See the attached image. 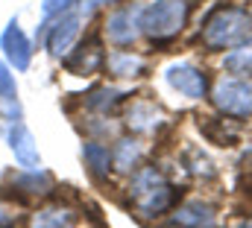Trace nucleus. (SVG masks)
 Instances as JSON below:
<instances>
[{"label": "nucleus", "instance_id": "f257e3e1", "mask_svg": "<svg viewBox=\"0 0 252 228\" xmlns=\"http://www.w3.org/2000/svg\"><path fill=\"white\" fill-rule=\"evenodd\" d=\"M252 38V15L241 6H220L205 21L199 41L208 50H235Z\"/></svg>", "mask_w": 252, "mask_h": 228}, {"label": "nucleus", "instance_id": "f03ea898", "mask_svg": "<svg viewBox=\"0 0 252 228\" xmlns=\"http://www.w3.org/2000/svg\"><path fill=\"white\" fill-rule=\"evenodd\" d=\"M129 196H132V205L144 217H158V214L170 211L176 205V199H179L176 187L156 167H144V170L135 172V178L129 184Z\"/></svg>", "mask_w": 252, "mask_h": 228}, {"label": "nucleus", "instance_id": "7ed1b4c3", "mask_svg": "<svg viewBox=\"0 0 252 228\" xmlns=\"http://www.w3.org/2000/svg\"><path fill=\"white\" fill-rule=\"evenodd\" d=\"M188 15H190V0H153L150 6L141 9L138 27L153 41H170L185 29Z\"/></svg>", "mask_w": 252, "mask_h": 228}, {"label": "nucleus", "instance_id": "20e7f679", "mask_svg": "<svg viewBox=\"0 0 252 228\" xmlns=\"http://www.w3.org/2000/svg\"><path fill=\"white\" fill-rule=\"evenodd\" d=\"M211 100H214L217 112L226 117H235V120L252 117V85L244 79H220L214 85Z\"/></svg>", "mask_w": 252, "mask_h": 228}, {"label": "nucleus", "instance_id": "39448f33", "mask_svg": "<svg viewBox=\"0 0 252 228\" xmlns=\"http://www.w3.org/2000/svg\"><path fill=\"white\" fill-rule=\"evenodd\" d=\"M164 79H167V85H170L173 91H179V94L188 97V100H202L205 91H208V76H205V70L193 67L188 61L170 64V67L164 70Z\"/></svg>", "mask_w": 252, "mask_h": 228}, {"label": "nucleus", "instance_id": "423d86ee", "mask_svg": "<svg viewBox=\"0 0 252 228\" xmlns=\"http://www.w3.org/2000/svg\"><path fill=\"white\" fill-rule=\"evenodd\" d=\"M47 27V47L53 56H64L73 41L79 38V29H82V15L79 12H62L53 24H44Z\"/></svg>", "mask_w": 252, "mask_h": 228}, {"label": "nucleus", "instance_id": "0eeeda50", "mask_svg": "<svg viewBox=\"0 0 252 228\" xmlns=\"http://www.w3.org/2000/svg\"><path fill=\"white\" fill-rule=\"evenodd\" d=\"M0 50H3L6 61H9L15 70H27V67H30V61H32V44H30V38L24 35L18 18H12L9 27L3 29V35H0Z\"/></svg>", "mask_w": 252, "mask_h": 228}, {"label": "nucleus", "instance_id": "6e6552de", "mask_svg": "<svg viewBox=\"0 0 252 228\" xmlns=\"http://www.w3.org/2000/svg\"><path fill=\"white\" fill-rule=\"evenodd\" d=\"M6 141H9V149L15 152V161H18L24 170H35V167L41 164L38 143H35L32 132H30L21 120L9 123V129H6Z\"/></svg>", "mask_w": 252, "mask_h": 228}, {"label": "nucleus", "instance_id": "1a4fd4ad", "mask_svg": "<svg viewBox=\"0 0 252 228\" xmlns=\"http://www.w3.org/2000/svg\"><path fill=\"white\" fill-rule=\"evenodd\" d=\"M138 15H141L138 6H126V9L112 12L109 21H106V38H109L112 44H118V47L132 44V41L138 38V32H141V27H138Z\"/></svg>", "mask_w": 252, "mask_h": 228}, {"label": "nucleus", "instance_id": "9d476101", "mask_svg": "<svg viewBox=\"0 0 252 228\" xmlns=\"http://www.w3.org/2000/svg\"><path fill=\"white\" fill-rule=\"evenodd\" d=\"M64 67L73 76H94L100 67H106V56L100 41H82L70 56H64Z\"/></svg>", "mask_w": 252, "mask_h": 228}, {"label": "nucleus", "instance_id": "9b49d317", "mask_svg": "<svg viewBox=\"0 0 252 228\" xmlns=\"http://www.w3.org/2000/svg\"><path fill=\"white\" fill-rule=\"evenodd\" d=\"M21 103H18V85H15V76L9 73V64L6 61H0V117L3 120H9V123H15V120H21Z\"/></svg>", "mask_w": 252, "mask_h": 228}, {"label": "nucleus", "instance_id": "f8f14e48", "mask_svg": "<svg viewBox=\"0 0 252 228\" xmlns=\"http://www.w3.org/2000/svg\"><path fill=\"white\" fill-rule=\"evenodd\" d=\"M173 223L182 226V228H211L214 211L205 202H185L182 208L173 211Z\"/></svg>", "mask_w": 252, "mask_h": 228}, {"label": "nucleus", "instance_id": "ddd939ff", "mask_svg": "<svg viewBox=\"0 0 252 228\" xmlns=\"http://www.w3.org/2000/svg\"><path fill=\"white\" fill-rule=\"evenodd\" d=\"M82 158H85L88 172H91L97 181L109 178V170H112V152H109V146H103V143L91 141V143H85V146H82Z\"/></svg>", "mask_w": 252, "mask_h": 228}, {"label": "nucleus", "instance_id": "4468645a", "mask_svg": "<svg viewBox=\"0 0 252 228\" xmlns=\"http://www.w3.org/2000/svg\"><path fill=\"white\" fill-rule=\"evenodd\" d=\"M141 155H144V146H141L135 138H121L118 146L112 149V167L118 172H132L138 167Z\"/></svg>", "mask_w": 252, "mask_h": 228}, {"label": "nucleus", "instance_id": "2eb2a0df", "mask_svg": "<svg viewBox=\"0 0 252 228\" xmlns=\"http://www.w3.org/2000/svg\"><path fill=\"white\" fill-rule=\"evenodd\" d=\"M106 67H109V73H115V76H126V79L147 73V64H144V58L135 56V53H126V50L112 53V56L106 58Z\"/></svg>", "mask_w": 252, "mask_h": 228}, {"label": "nucleus", "instance_id": "dca6fc26", "mask_svg": "<svg viewBox=\"0 0 252 228\" xmlns=\"http://www.w3.org/2000/svg\"><path fill=\"white\" fill-rule=\"evenodd\" d=\"M199 129H202V135H205L211 143H217V146H235V143H238V132H235L226 120H220V117H202V120H199Z\"/></svg>", "mask_w": 252, "mask_h": 228}, {"label": "nucleus", "instance_id": "f3484780", "mask_svg": "<svg viewBox=\"0 0 252 228\" xmlns=\"http://www.w3.org/2000/svg\"><path fill=\"white\" fill-rule=\"evenodd\" d=\"M223 67L235 76H252V38L244 41L241 47L229 50V56L223 58Z\"/></svg>", "mask_w": 252, "mask_h": 228}, {"label": "nucleus", "instance_id": "a211bd4d", "mask_svg": "<svg viewBox=\"0 0 252 228\" xmlns=\"http://www.w3.org/2000/svg\"><path fill=\"white\" fill-rule=\"evenodd\" d=\"M158 123H161V114L153 103H138L129 109V126H135L138 132H156Z\"/></svg>", "mask_w": 252, "mask_h": 228}, {"label": "nucleus", "instance_id": "6ab92c4d", "mask_svg": "<svg viewBox=\"0 0 252 228\" xmlns=\"http://www.w3.org/2000/svg\"><path fill=\"white\" fill-rule=\"evenodd\" d=\"M15 184L24 190V193H47L50 187H53V175L47 170H27L24 175H18L15 178Z\"/></svg>", "mask_w": 252, "mask_h": 228}, {"label": "nucleus", "instance_id": "aec40b11", "mask_svg": "<svg viewBox=\"0 0 252 228\" xmlns=\"http://www.w3.org/2000/svg\"><path fill=\"white\" fill-rule=\"evenodd\" d=\"M70 223H73V214L67 208H47L35 214L32 228H70Z\"/></svg>", "mask_w": 252, "mask_h": 228}, {"label": "nucleus", "instance_id": "412c9836", "mask_svg": "<svg viewBox=\"0 0 252 228\" xmlns=\"http://www.w3.org/2000/svg\"><path fill=\"white\" fill-rule=\"evenodd\" d=\"M121 100H124V94H121L118 88H97V91H91V94L85 97V106L94 109V112H109V109L118 106Z\"/></svg>", "mask_w": 252, "mask_h": 228}, {"label": "nucleus", "instance_id": "4be33fe9", "mask_svg": "<svg viewBox=\"0 0 252 228\" xmlns=\"http://www.w3.org/2000/svg\"><path fill=\"white\" fill-rule=\"evenodd\" d=\"M73 3H76V0H44V3H41V12H44V18H53V15L67 12Z\"/></svg>", "mask_w": 252, "mask_h": 228}, {"label": "nucleus", "instance_id": "5701e85b", "mask_svg": "<svg viewBox=\"0 0 252 228\" xmlns=\"http://www.w3.org/2000/svg\"><path fill=\"white\" fill-rule=\"evenodd\" d=\"M6 217H9V214H6V208H0V220H6Z\"/></svg>", "mask_w": 252, "mask_h": 228}, {"label": "nucleus", "instance_id": "b1692460", "mask_svg": "<svg viewBox=\"0 0 252 228\" xmlns=\"http://www.w3.org/2000/svg\"><path fill=\"white\" fill-rule=\"evenodd\" d=\"M247 228H252V226H247Z\"/></svg>", "mask_w": 252, "mask_h": 228}]
</instances>
